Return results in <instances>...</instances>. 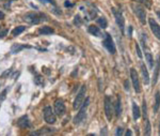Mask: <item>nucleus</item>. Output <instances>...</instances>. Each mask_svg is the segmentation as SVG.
<instances>
[{"label": "nucleus", "mask_w": 160, "mask_h": 136, "mask_svg": "<svg viewBox=\"0 0 160 136\" xmlns=\"http://www.w3.org/2000/svg\"><path fill=\"white\" fill-rule=\"evenodd\" d=\"M89 104H90V99L87 98V99H85V102H83L82 105L80 106L79 113H78V114L76 115L75 118H74V124H77V125L80 124V123L85 119V117H87V109H88Z\"/></svg>", "instance_id": "obj_1"}, {"label": "nucleus", "mask_w": 160, "mask_h": 136, "mask_svg": "<svg viewBox=\"0 0 160 136\" xmlns=\"http://www.w3.org/2000/svg\"><path fill=\"white\" fill-rule=\"evenodd\" d=\"M141 44H142V47L144 49V53H145V58H146V61L148 63L149 68L153 69L154 68V60H153V56H151V49L148 48L146 44V37H145L144 33H142V37H141Z\"/></svg>", "instance_id": "obj_2"}, {"label": "nucleus", "mask_w": 160, "mask_h": 136, "mask_svg": "<svg viewBox=\"0 0 160 136\" xmlns=\"http://www.w3.org/2000/svg\"><path fill=\"white\" fill-rule=\"evenodd\" d=\"M131 8L132 10H134V14L137 15V17H138L139 20L141 22V24L145 25V23H146V11H145L144 8H143L142 5H138V3H132Z\"/></svg>", "instance_id": "obj_3"}, {"label": "nucleus", "mask_w": 160, "mask_h": 136, "mask_svg": "<svg viewBox=\"0 0 160 136\" xmlns=\"http://www.w3.org/2000/svg\"><path fill=\"white\" fill-rule=\"evenodd\" d=\"M42 16H43V14L35 13V12H28L24 15V20L28 24L37 25L43 20V18H41Z\"/></svg>", "instance_id": "obj_4"}, {"label": "nucleus", "mask_w": 160, "mask_h": 136, "mask_svg": "<svg viewBox=\"0 0 160 136\" xmlns=\"http://www.w3.org/2000/svg\"><path fill=\"white\" fill-rule=\"evenodd\" d=\"M112 13L115 17V22H117V26L121 29V32L124 33V30H125V18H124L122 12L120 10L115 9V8H112Z\"/></svg>", "instance_id": "obj_5"}, {"label": "nucleus", "mask_w": 160, "mask_h": 136, "mask_svg": "<svg viewBox=\"0 0 160 136\" xmlns=\"http://www.w3.org/2000/svg\"><path fill=\"white\" fill-rule=\"evenodd\" d=\"M85 91H87V87H85V85L81 86L79 92H78L77 97H76L75 101H74V108H75V109L80 108V106L82 105L83 101H85Z\"/></svg>", "instance_id": "obj_6"}, {"label": "nucleus", "mask_w": 160, "mask_h": 136, "mask_svg": "<svg viewBox=\"0 0 160 136\" xmlns=\"http://www.w3.org/2000/svg\"><path fill=\"white\" fill-rule=\"evenodd\" d=\"M103 44H104V46L108 49V52L110 54H112L113 55V54L117 53L115 44H114L112 38H111V35L109 34V33H106V34H105V39H104V41H103Z\"/></svg>", "instance_id": "obj_7"}, {"label": "nucleus", "mask_w": 160, "mask_h": 136, "mask_svg": "<svg viewBox=\"0 0 160 136\" xmlns=\"http://www.w3.org/2000/svg\"><path fill=\"white\" fill-rule=\"evenodd\" d=\"M43 113H44V119H45V121L48 124H54V123L56 122V115L52 112L50 106H46V107L44 108Z\"/></svg>", "instance_id": "obj_8"}, {"label": "nucleus", "mask_w": 160, "mask_h": 136, "mask_svg": "<svg viewBox=\"0 0 160 136\" xmlns=\"http://www.w3.org/2000/svg\"><path fill=\"white\" fill-rule=\"evenodd\" d=\"M130 77H131V81H132V85H134V91H136V92H138V93H140L141 92L140 81H139L138 73H137V71L134 70V68L130 69Z\"/></svg>", "instance_id": "obj_9"}, {"label": "nucleus", "mask_w": 160, "mask_h": 136, "mask_svg": "<svg viewBox=\"0 0 160 136\" xmlns=\"http://www.w3.org/2000/svg\"><path fill=\"white\" fill-rule=\"evenodd\" d=\"M112 102H111L110 97L106 95L105 97V114H106V117L108 120H111L112 119Z\"/></svg>", "instance_id": "obj_10"}, {"label": "nucleus", "mask_w": 160, "mask_h": 136, "mask_svg": "<svg viewBox=\"0 0 160 136\" xmlns=\"http://www.w3.org/2000/svg\"><path fill=\"white\" fill-rule=\"evenodd\" d=\"M54 114L59 117H62L65 114V105L64 102L61 99H58L54 102Z\"/></svg>", "instance_id": "obj_11"}, {"label": "nucleus", "mask_w": 160, "mask_h": 136, "mask_svg": "<svg viewBox=\"0 0 160 136\" xmlns=\"http://www.w3.org/2000/svg\"><path fill=\"white\" fill-rule=\"evenodd\" d=\"M148 23H149V27H151V32L154 33V35H155L158 40H160V25L158 24L154 18H149Z\"/></svg>", "instance_id": "obj_12"}, {"label": "nucleus", "mask_w": 160, "mask_h": 136, "mask_svg": "<svg viewBox=\"0 0 160 136\" xmlns=\"http://www.w3.org/2000/svg\"><path fill=\"white\" fill-rule=\"evenodd\" d=\"M17 125L22 129H27V127H31V123L29 121V118L28 116H23L18 119L17 121Z\"/></svg>", "instance_id": "obj_13"}, {"label": "nucleus", "mask_w": 160, "mask_h": 136, "mask_svg": "<svg viewBox=\"0 0 160 136\" xmlns=\"http://www.w3.org/2000/svg\"><path fill=\"white\" fill-rule=\"evenodd\" d=\"M159 70H160V56L157 57V62H156V68L154 70V77H153V85H156L158 79V75H159Z\"/></svg>", "instance_id": "obj_14"}, {"label": "nucleus", "mask_w": 160, "mask_h": 136, "mask_svg": "<svg viewBox=\"0 0 160 136\" xmlns=\"http://www.w3.org/2000/svg\"><path fill=\"white\" fill-rule=\"evenodd\" d=\"M141 72H142V76H143V81H144L145 85H148L149 84V75L147 72L146 66H144V63L141 64Z\"/></svg>", "instance_id": "obj_15"}, {"label": "nucleus", "mask_w": 160, "mask_h": 136, "mask_svg": "<svg viewBox=\"0 0 160 136\" xmlns=\"http://www.w3.org/2000/svg\"><path fill=\"white\" fill-rule=\"evenodd\" d=\"M54 132V129H50V127H42L39 131L32 132L31 135H44V134H50Z\"/></svg>", "instance_id": "obj_16"}, {"label": "nucleus", "mask_w": 160, "mask_h": 136, "mask_svg": "<svg viewBox=\"0 0 160 136\" xmlns=\"http://www.w3.org/2000/svg\"><path fill=\"white\" fill-rule=\"evenodd\" d=\"M89 32L91 33V34L95 35V37H102V31H100V29L98 28L97 26H95V25L89 26Z\"/></svg>", "instance_id": "obj_17"}, {"label": "nucleus", "mask_w": 160, "mask_h": 136, "mask_svg": "<svg viewBox=\"0 0 160 136\" xmlns=\"http://www.w3.org/2000/svg\"><path fill=\"white\" fill-rule=\"evenodd\" d=\"M114 112H115V115L117 117H120L122 114V104H121V98L117 97V102L114 104Z\"/></svg>", "instance_id": "obj_18"}, {"label": "nucleus", "mask_w": 160, "mask_h": 136, "mask_svg": "<svg viewBox=\"0 0 160 136\" xmlns=\"http://www.w3.org/2000/svg\"><path fill=\"white\" fill-rule=\"evenodd\" d=\"M132 115H134V120L139 119V118H140V116H141L140 108H139V106L137 105L134 102L132 103Z\"/></svg>", "instance_id": "obj_19"}, {"label": "nucleus", "mask_w": 160, "mask_h": 136, "mask_svg": "<svg viewBox=\"0 0 160 136\" xmlns=\"http://www.w3.org/2000/svg\"><path fill=\"white\" fill-rule=\"evenodd\" d=\"M39 32L41 33V34H51V33L54 32V30L49 26H44L39 29Z\"/></svg>", "instance_id": "obj_20"}, {"label": "nucleus", "mask_w": 160, "mask_h": 136, "mask_svg": "<svg viewBox=\"0 0 160 136\" xmlns=\"http://www.w3.org/2000/svg\"><path fill=\"white\" fill-rule=\"evenodd\" d=\"M155 100L156 101H155V104H154V113H157L160 107V93L159 92H156Z\"/></svg>", "instance_id": "obj_21"}, {"label": "nucleus", "mask_w": 160, "mask_h": 136, "mask_svg": "<svg viewBox=\"0 0 160 136\" xmlns=\"http://www.w3.org/2000/svg\"><path fill=\"white\" fill-rule=\"evenodd\" d=\"M25 30H26V27L18 26V27H16V28L13 29V31H12V35H14V37H17L18 34H20L22 32H24Z\"/></svg>", "instance_id": "obj_22"}, {"label": "nucleus", "mask_w": 160, "mask_h": 136, "mask_svg": "<svg viewBox=\"0 0 160 136\" xmlns=\"http://www.w3.org/2000/svg\"><path fill=\"white\" fill-rule=\"evenodd\" d=\"M25 45H22V44H14L13 46H12V48H11V52L13 54H16V53H19L22 49H24L25 48Z\"/></svg>", "instance_id": "obj_23"}, {"label": "nucleus", "mask_w": 160, "mask_h": 136, "mask_svg": "<svg viewBox=\"0 0 160 136\" xmlns=\"http://www.w3.org/2000/svg\"><path fill=\"white\" fill-rule=\"evenodd\" d=\"M145 129H144V135L148 136L151 135V123H149L148 119H145Z\"/></svg>", "instance_id": "obj_24"}, {"label": "nucleus", "mask_w": 160, "mask_h": 136, "mask_svg": "<svg viewBox=\"0 0 160 136\" xmlns=\"http://www.w3.org/2000/svg\"><path fill=\"white\" fill-rule=\"evenodd\" d=\"M97 24L100 25V27H103V28H106L108 23H107V20L105 17H99L97 18Z\"/></svg>", "instance_id": "obj_25"}, {"label": "nucleus", "mask_w": 160, "mask_h": 136, "mask_svg": "<svg viewBox=\"0 0 160 136\" xmlns=\"http://www.w3.org/2000/svg\"><path fill=\"white\" fill-rule=\"evenodd\" d=\"M134 1L142 3V5H144L146 8H151V1H149V0H134Z\"/></svg>", "instance_id": "obj_26"}, {"label": "nucleus", "mask_w": 160, "mask_h": 136, "mask_svg": "<svg viewBox=\"0 0 160 136\" xmlns=\"http://www.w3.org/2000/svg\"><path fill=\"white\" fill-rule=\"evenodd\" d=\"M34 83L37 84V85H43L44 84L43 77H42L41 75H37V77L34 78Z\"/></svg>", "instance_id": "obj_27"}, {"label": "nucleus", "mask_w": 160, "mask_h": 136, "mask_svg": "<svg viewBox=\"0 0 160 136\" xmlns=\"http://www.w3.org/2000/svg\"><path fill=\"white\" fill-rule=\"evenodd\" d=\"M74 24H75L76 26H81V25H82V20H81V18H80L79 15H76L75 16V20H74Z\"/></svg>", "instance_id": "obj_28"}, {"label": "nucleus", "mask_w": 160, "mask_h": 136, "mask_svg": "<svg viewBox=\"0 0 160 136\" xmlns=\"http://www.w3.org/2000/svg\"><path fill=\"white\" fill-rule=\"evenodd\" d=\"M136 51H137V54H138V57L139 58H142V53H141V49L139 47V44H136Z\"/></svg>", "instance_id": "obj_29"}, {"label": "nucleus", "mask_w": 160, "mask_h": 136, "mask_svg": "<svg viewBox=\"0 0 160 136\" xmlns=\"http://www.w3.org/2000/svg\"><path fill=\"white\" fill-rule=\"evenodd\" d=\"M7 92H8V90L5 89V90H3L2 91V93L0 95V101H3V100L5 99V95H7Z\"/></svg>", "instance_id": "obj_30"}, {"label": "nucleus", "mask_w": 160, "mask_h": 136, "mask_svg": "<svg viewBox=\"0 0 160 136\" xmlns=\"http://www.w3.org/2000/svg\"><path fill=\"white\" fill-rule=\"evenodd\" d=\"M122 134H123V129H122V127H117V135H122Z\"/></svg>", "instance_id": "obj_31"}, {"label": "nucleus", "mask_w": 160, "mask_h": 136, "mask_svg": "<svg viewBox=\"0 0 160 136\" xmlns=\"http://www.w3.org/2000/svg\"><path fill=\"white\" fill-rule=\"evenodd\" d=\"M125 90L129 91V83H128V81H125Z\"/></svg>", "instance_id": "obj_32"}, {"label": "nucleus", "mask_w": 160, "mask_h": 136, "mask_svg": "<svg viewBox=\"0 0 160 136\" xmlns=\"http://www.w3.org/2000/svg\"><path fill=\"white\" fill-rule=\"evenodd\" d=\"M7 33H8V31H7V30H3L2 32H0V39H1V38L5 37V35L7 34Z\"/></svg>", "instance_id": "obj_33"}, {"label": "nucleus", "mask_w": 160, "mask_h": 136, "mask_svg": "<svg viewBox=\"0 0 160 136\" xmlns=\"http://www.w3.org/2000/svg\"><path fill=\"white\" fill-rule=\"evenodd\" d=\"M42 2H49V3H52V5H54V0H41Z\"/></svg>", "instance_id": "obj_34"}, {"label": "nucleus", "mask_w": 160, "mask_h": 136, "mask_svg": "<svg viewBox=\"0 0 160 136\" xmlns=\"http://www.w3.org/2000/svg\"><path fill=\"white\" fill-rule=\"evenodd\" d=\"M132 135V132L130 131V130H127V132H126V136H131Z\"/></svg>", "instance_id": "obj_35"}, {"label": "nucleus", "mask_w": 160, "mask_h": 136, "mask_svg": "<svg viewBox=\"0 0 160 136\" xmlns=\"http://www.w3.org/2000/svg\"><path fill=\"white\" fill-rule=\"evenodd\" d=\"M2 18H5V14L0 11V20H2Z\"/></svg>", "instance_id": "obj_36"}, {"label": "nucleus", "mask_w": 160, "mask_h": 136, "mask_svg": "<svg viewBox=\"0 0 160 136\" xmlns=\"http://www.w3.org/2000/svg\"><path fill=\"white\" fill-rule=\"evenodd\" d=\"M71 5H71V3H69V2H67V1L65 2V7H71Z\"/></svg>", "instance_id": "obj_37"}, {"label": "nucleus", "mask_w": 160, "mask_h": 136, "mask_svg": "<svg viewBox=\"0 0 160 136\" xmlns=\"http://www.w3.org/2000/svg\"><path fill=\"white\" fill-rule=\"evenodd\" d=\"M157 16L160 18V11H157Z\"/></svg>", "instance_id": "obj_38"}, {"label": "nucleus", "mask_w": 160, "mask_h": 136, "mask_svg": "<svg viewBox=\"0 0 160 136\" xmlns=\"http://www.w3.org/2000/svg\"><path fill=\"white\" fill-rule=\"evenodd\" d=\"M159 135H160V122H159Z\"/></svg>", "instance_id": "obj_39"}]
</instances>
